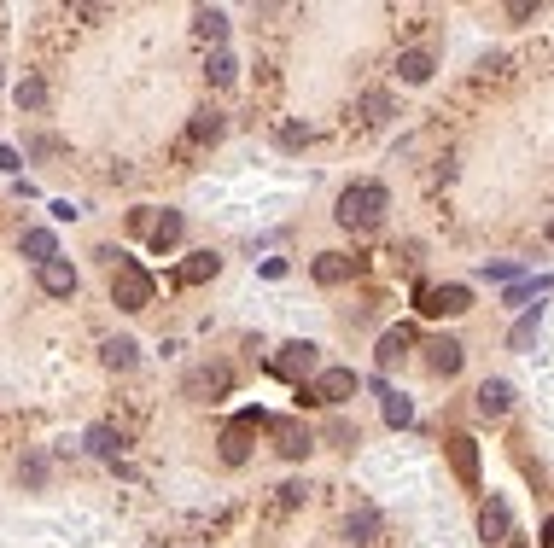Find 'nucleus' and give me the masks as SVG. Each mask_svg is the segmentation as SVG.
Here are the masks:
<instances>
[{
  "label": "nucleus",
  "instance_id": "1",
  "mask_svg": "<svg viewBox=\"0 0 554 548\" xmlns=\"http://www.w3.org/2000/svg\"><path fill=\"white\" fill-rule=\"evenodd\" d=\"M385 210H391V193H385L380 181H350L345 193H339V222H345L350 234H374L385 228Z\"/></svg>",
  "mask_w": 554,
  "mask_h": 548
},
{
  "label": "nucleus",
  "instance_id": "2",
  "mask_svg": "<svg viewBox=\"0 0 554 548\" xmlns=\"http://www.w3.org/2000/svg\"><path fill=\"white\" fill-rule=\"evenodd\" d=\"M158 298V280H152V269L146 263H135L129 251L111 263V304L123 309V315H140V309Z\"/></svg>",
  "mask_w": 554,
  "mask_h": 548
},
{
  "label": "nucleus",
  "instance_id": "3",
  "mask_svg": "<svg viewBox=\"0 0 554 548\" xmlns=\"http://www.w3.org/2000/svg\"><path fill=\"white\" fill-rule=\"evenodd\" d=\"M362 391V374L356 368H321L310 385H298V403H321V409H345L350 397Z\"/></svg>",
  "mask_w": 554,
  "mask_h": 548
},
{
  "label": "nucleus",
  "instance_id": "4",
  "mask_svg": "<svg viewBox=\"0 0 554 548\" xmlns=\"http://www.w3.org/2000/svg\"><path fill=\"white\" fill-rule=\"evenodd\" d=\"M269 374L286 379V385H310L315 374H321V344L310 339H292L275 350V362H269Z\"/></svg>",
  "mask_w": 554,
  "mask_h": 548
},
{
  "label": "nucleus",
  "instance_id": "5",
  "mask_svg": "<svg viewBox=\"0 0 554 548\" xmlns=\"http://www.w3.org/2000/svg\"><path fill=\"white\" fill-rule=\"evenodd\" d=\"M263 426H269V414H263V409H245L240 420L222 432V461H228V467H245V455H251V444H245V438H251V432H263Z\"/></svg>",
  "mask_w": 554,
  "mask_h": 548
},
{
  "label": "nucleus",
  "instance_id": "6",
  "mask_svg": "<svg viewBox=\"0 0 554 548\" xmlns=\"http://www.w3.org/2000/svg\"><path fill=\"white\" fill-rule=\"evenodd\" d=\"M473 309V292L450 280V286H420V315H467Z\"/></svg>",
  "mask_w": 554,
  "mask_h": 548
},
{
  "label": "nucleus",
  "instance_id": "7",
  "mask_svg": "<svg viewBox=\"0 0 554 548\" xmlns=\"http://www.w3.org/2000/svg\"><path fill=\"white\" fill-rule=\"evenodd\" d=\"M426 368L438 379H455L461 368H467V344L450 339V333H438V339H426Z\"/></svg>",
  "mask_w": 554,
  "mask_h": 548
},
{
  "label": "nucleus",
  "instance_id": "8",
  "mask_svg": "<svg viewBox=\"0 0 554 548\" xmlns=\"http://www.w3.org/2000/svg\"><path fill=\"white\" fill-rule=\"evenodd\" d=\"M269 432H275V449L280 455H286V461H304V455H310L315 449V432L310 426H298V420H286V414H269Z\"/></svg>",
  "mask_w": 554,
  "mask_h": 548
},
{
  "label": "nucleus",
  "instance_id": "9",
  "mask_svg": "<svg viewBox=\"0 0 554 548\" xmlns=\"http://www.w3.org/2000/svg\"><path fill=\"white\" fill-rule=\"evenodd\" d=\"M181 391H187V397H199V403H205V397L216 403V397H228V391H234V368H222V362H216V368H193Z\"/></svg>",
  "mask_w": 554,
  "mask_h": 548
},
{
  "label": "nucleus",
  "instance_id": "10",
  "mask_svg": "<svg viewBox=\"0 0 554 548\" xmlns=\"http://www.w3.org/2000/svg\"><path fill=\"white\" fill-rule=\"evenodd\" d=\"M35 286H41L47 298H76L82 274L70 269V257H53V263H41V269H35Z\"/></svg>",
  "mask_w": 554,
  "mask_h": 548
},
{
  "label": "nucleus",
  "instance_id": "11",
  "mask_svg": "<svg viewBox=\"0 0 554 548\" xmlns=\"http://www.w3.org/2000/svg\"><path fill=\"white\" fill-rule=\"evenodd\" d=\"M315 274V286H345L350 274H362V257H345V251H321L310 263Z\"/></svg>",
  "mask_w": 554,
  "mask_h": 548
},
{
  "label": "nucleus",
  "instance_id": "12",
  "mask_svg": "<svg viewBox=\"0 0 554 548\" xmlns=\"http://www.w3.org/2000/svg\"><path fill=\"white\" fill-rule=\"evenodd\" d=\"M473 409L485 414V420H502V414L514 409V385H508V379H485V385L473 391Z\"/></svg>",
  "mask_w": 554,
  "mask_h": 548
},
{
  "label": "nucleus",
  "instance_id": "13",
  "mask_svg": "<svg viewBox=\"0 0 554 548\" xmlns=\"http://www.w3.org/2000/svg\"><path fill=\"white\" fill-rule=\"evenodd\" d=\"M187 234V222H181V210H164V216H152V228H146V245L158 251V257H170L175 245Z\"/></svg>",
  "mask_w": 554,
  "mask_h": 548
},
{
  "label": "nucleus",
  "instance_id": "14",
  "mask_svg": "<svg viewBox=\"0 0 554 548\" xmlns=\"http://www.w3.org/2000/svg\"><path fill=\"white\" fill-rule=\"evenodd\" d=\"M100 362L111 368V374H135V368H140V344L129 339V333H117V339H100Z\"/></svg>",
  "mask_w": 554,
  "mask_h": 548
},
{
  "label": "nucleus",
  "instance_id": "15",
  "mask_svg": "<svg viewBox=\"0 0 554 548\" xmlns=\"http://www.w3.org/2000/svg\"><path fill=\"white\" fill-rule=\"evenodd\" d=\"M216 269H222V257H216V251H193L170 280H175V286H205V280H216Z\"/></svg>",
  "mask_w": 554,
  "mask_h": 548
},
{
  "label": "nucleus",
  "instance_id": "16",
  "mask_svg": "<svg viewBox=\"0 0 554 548\" xmlns=\"http://www.w3.org/2000/svg\"><path fill=\"white\" fill-rule=\"evenodd\" d=\"M432 70H438V59H432L426 47H409V53H397V82H409V88L432 82Z\"/></svg>",
  "mask_w": 554,
  "mask_h": 548
},
{
  "label": "nucleus",
  "instance_id": "17",
  "mask_svg": "<svg viewBox=\"0 0 554 548\" xmlns=\"http://www.w3.org/2000/svg\"><path fill=\"white\" fill-rule=\"evenodd\" d=\"M479 531H485V543H508V531H514V514H508V502L502 496H490L485 502V514H479Z\"/></svg>",
  "mask_w": 554,
  "mask_h": 548
},
{
  "label": "nucleus",
  "instance_id": "18",
  "mask_svg": "<svg viewBox=\"0 0 554 548\" xmlns=\"http://www.w3.org/2000/svg\"><path fill=\"white\" fill-rule=\"evenodd\" d=\"M18 251L30 257L35 269H41V263H53V257H59V234H53V228H24V240H18Z\"/></svg>",
  "mask_w": 554,
  "mask_h": 548
},
{
  "label": "nucleus",
  "instance_id": "19",
  "mask_svg": "<svg viewBox=\"0 0 554 548\" xmlns=\"http://www.w3.org/2000/svg\"><path fill=\"white\" fill-rule=\"evenodd\" d=\"M82 444H88V455H100V461H111V467H117V455H123V444H129V438H123V432H117V426H88V438H82Z\"/></svg>",
  "mask_w": 554,
  "mask_h": 548
},
{
  "label": "nucleus",
  "instance_id": "20",
  "mask_svg": "<svg viewBox=\"0 0 554 548\" xmlns=\"http://www.w3.org/2000/svg\"><path fill=\"white\" fill-rule=\"evenodd\" d=\"M380 531H385L380 508H350V514H345V537H350V543H374Z\"/></svg>",
  "mask_w": 554,
  "mask_h": 548
},
{
  "label": "nucleus",
  "instance_id": "21",
  "mask_svg": "<svg viewBox=\"0 0 554 548\" xmlns=\"http://www.w3.org/2000/svg\"><path fill=\"white\" fill-rule=\"evenodd\" d=\"M450 467L461 484H479V444L473 438H450Z\"/></svg>",
  "mask_w": 554,
  "mask_h": 548
},
{
  "label": "nucleus",
  "instance_id": "22",
  "mask_svg": "<svg viewBox=\"0 0 554 548\" xmlns=\"http://www.w3.org/2000/svg\"><path fill=\"white\" fill-rule=\"evenodd\" d=\"M193 30H199V41H210V47H222L234 24H228V12H222V6H205V12H193Z\"/></svg>",
  "mask_w": 554,
  "mask_h": 548
},
{
  "label": "nucleus",
  "instance_id": "23",
  "mask_svg": "<svg viewBox=\"0 0 554 548\" xmlns=\"http://www.w3.org/2000/svg\"><path fill=\"white\" fill-rule=\"evenodd\" d=\"M380 414H385V426H415V403L403 391H391V385H380Z\"/></svg>",
  "mask_w": 554,
  "mask_h": 548
},
{
  "label": "nucleus",
  "instance_id": "24",
  "mask_svg": "<svg viewBox=\"0 0 554 548\" xmlns=\"http://www.w3.org/2000/svg\"><path fill=\"white\" fill-rule=\"evenodd\" d=\"M409 344H415V327H391V333L380 339V350H374V356H380V368L403 362V356H409Z\"/></svg>",
  "mask_w": 554,
  "mask_h": 548
},
{
  "label": "nucleus",
  "instance_id": "25",
  "mask_svg": "<svg viewBox=\"0 0 554 548\" xmlns=\"http://www.w3.org/2000/svg\"><path fill=\"white\" fill-rule=\"evenodd\" d=\"M205 76L216 82V88H234V82H240V59H234L228 47H216V53H210V65H205Z\"/></svg>",
  "mask_w": 554,
  "mask_h": 548
},
{
  "label": "nucleus",
  "instance_id": "26",
  "mask_svg": "<svg viewBox=\"0 0 554 548\" xmlns=\"http://www.w3.org/2000/svg\"><path fill=\"white\" fill-rule=\"evenodd\" d=\"M537 333H543V304H537V309H525L520 321H514L508 344H514V350H531V344H537Z\"/></svg>",
  "mask_w": 554,
  "mask_h": 548
},
{
  "label": "nucleus",
  "instance_id": "27",
  "mask_svg": "<svg viewBox=\"0 0 554 548\" xmlns=\"http://www.w3.org/2000/svg\"><path fill=\"white\" fill-rule=\"evenodd\" d=\"M12 100H18V111H47V82H41V76H24V82L12 88Z\"/></svg>",
  "mask_w": 554,
  "mask_h": 548
},
{
  "label": "nucleus",
  "instance_id": "28",
  "mask_svg": "<svg viewBox=\"0 0 554 548\" xmlns=\"http://www.w3.org/2000/svg\"><path fill=\"white\" fill-rule=\"evenodd\" d=\"M362 117H368V123H391V117H397V100H391L385 88H368V94H362Z\"/></svg>",
  "mask_w": 554,
  "mask_h": 548
},
{
  "label": "nucleus",
  "instance_id": "29",
  "mask_svg": "<svg viewBox=\"0 0 554 548\" xmlns=\"http://www.w3.org/2000/svg\"><path fill=\"white\" fill-rule=\"evenodd\" d=\"M222 129H228V123H222V111H199V117H193V129H187V140H193V146H205V140H222Z\"/></svg>",
  "mask_w": 554,
  "mask_h": 548
},
{
  "label": "nucleus",
  "instance_id": "30",
  "mask_svg": "<svg viewBox=\"0 0 554 548\" xmlns=\"http://www.w3.org/2000/svg\"><path fill=\"white\" fill-rule=\"evenodd\" d=\"M543 292H549V274H537V280H514L502 304H508V309H525V298H543Z\"/></svg>",
  "mask_w": 554,
  "mask_h": 548
},
{
  "label": "nucleus",
  "instance_id": "31",
  "mask_svg": "<svg viewBox=\"0 0 554 548\" xmlns=\"http://www.w3.org/2000/svg\"><path fill=\"white\" fill-rule=\"evenodd\" d=\"M275 490H280L275 502H280V508H286V514H292V508H304V502H310V484H304V479H286V484H275Z\"/></svg>",
  "mask_w": 554,
  "mask_h": 548
},
{
  "label": "nucleus",
  "instance_id": "32",
  "mask_svg": "<svg viewBox=\"0 0 554 548\" xmlns=\"http://www.w3.org/2000/svg\"><path fill=\"white\" fill-rule=\"evenodd\" d=\"M18 479L30 484V490H41V484H47V455H24V467H18Z\"/></svg>",
  "mask_w": 554,
  "mask_h": 548
},
{
  "label": "nucleus",
  "instance_id": "33",
  "mask_svg": "<svg viewBox=\"0 0 554 548\" xmlns=\"http://www.w3.org/2000/svg\"><path fill=\"white\" fill-rule=\"evenodd\" d=\"M327 444L350 449V444H356V420H327Z\"/></svg>",
  "mask_w": 554,
  "mask_h": 548
},
{
  "label": "nucleus",
  "instance_id": "34",
  "mask_svg": "<svg viewBox=\"0 0 554 548\" xmlns=\"http://www.w3.org/2000/svg\"><path fill=\"white\" fill-rule=\"evenodd\" d=\"M280 146H310V129H298V123H286V129H280Z\"/></svg>",
  "mask_w": 554,
  "mask_h": 548
},
{
  "label": "nucleus",
  "instance_id": "35",
  "mask_svg": "<svg viewBox=\"0 0 554 548\" xmlns=\"http://www.w3.org/2000/svg\"><path fill=\"white\" fill-rule=\"evenodd\" d=\"M490 280H520V263H490Z\"/></svg>",
  "mask_w": 554,
  "mask_h": 548
},
{
  "label": "nucleus",
  "instance_id": "36",
  "mask_svg": "<svg viewBox=\"0 0 554 548\" xmlns=\"http://www.w3.org/2000/svg\"><path fill=\"white\" fill-rule=\"evenodd\" d=\"M0 170H12V175L24 170V158H18V146H0Z\"/></svg>",
  "mask_w": 554,
  "mask_h": 548
},
{
  "label": "nucleus",
  "instance_id": "37",
  "mask_svg": "<svg viewBox=\"0 0 554 548\" xmlns=\"http://www.w3.org/2000/svg\"><path fill=\"white\" fill-rule=\"evenodd\" d=\"M129 228H135V234H146V228H152V210H146V205L129 210Z\"/></svg>",
  "mask_w": 554,
  "mask_h": 548
},
{
  "label": "nucleus",
  "instance_id": "38",
  "mask_svg": "<svg viewBox=\"0 0 554 548\" xmlns=\"http://www.w3.org/2000/svg\"><path fill=\"white\" fill-rule=\"evenodd\" d=\"M0 88H6V82H0Z\"/></svg>",
  "mask_w": 554,
  "mask_h": 548
},
{
  "label": "nucleus",
  "instance_id": "39",
  "mask_svg": "<svg viewBox=\"0 0 554 548\" xmlns=\"http://www.w3.org/2000/svg\"><path fill=\"white\" fill-rule=\"evenodd\" d=\"M514 548H520V543H514Z\"/></svg>",
  "mask_w": 554,
  "mask_h": 548
}]
</instances>
